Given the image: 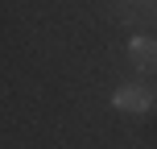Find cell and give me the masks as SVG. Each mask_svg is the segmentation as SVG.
Wrapping results in <instances>:
<instances>
[{"label":"cell","mask_w":157,"mask_h":149,"mask_svg":"<svg viewBox=\"0 0 157 149\" xmlns=\"http://www.w3.org/2000/svg\"><path fill=\"white\" fill-rule=\"evenodd\" d=\"M128 54L141 71H157V41L153 37H132L128 41Z\"/></svg>","instance_id":"7a4b0ae2"},{"label":"cell","mask_w":157,"mask_h":149,"mask_svg":"<svg viewBox=\"0 0 157 149\" xmlns=\"http://www.w3.org/2000/svg\"><path fill=\"white\" fill-rule=\"evenodd\" d=\"M112 104L124 108V112H145V108L153 104V91H149V87H141V83H128V87H120V91H116V100H112Z\"/></svg>","instance_id":"6da1fadb"}]
</instances>
